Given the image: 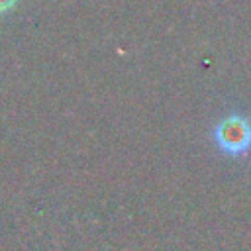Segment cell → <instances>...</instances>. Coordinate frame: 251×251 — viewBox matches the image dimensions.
<instances>
[{"mask_svg": "<svg viewBox=\"0 0 251 251\" xmlns=\"http://www.w3.org/2000/svg\"><path fill=\"white\" fill-rule=\"evenodd\" d=\"M216 141L222 151L229 155H241L251 147V124L243 116H227L216 127Z\"/></svg>", "mask_w": 251, "mask_h": 251, "instance_id": "6da1fadb", "label": "cell"}, {"mask_svg": "<svg viewBox=\"0 0 251 251\" xmlns=\"http://www.w3.org/2000/svg\"><path fill=\"white\" fill-rule=\"evenodd\" d=\"M16 4H18V0H0V14L10 12V10H12Z\"/></svg>", "mask_w": 251, "mask_h": 251, "instance_id": "7a4b0ae2", "label": "cell"}]
</instances>
